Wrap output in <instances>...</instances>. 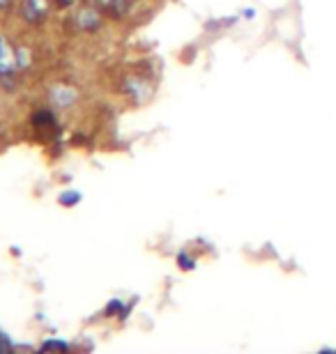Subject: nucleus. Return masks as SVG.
I'll use <instances>...</instances> for the list:
<instances>
[{"instance_id": "obj_8", "label": "nucleus", "mask_w": 336, "mask_h": 354, "mask_svg": "<svg viewBox=\"0 0 336 354\" xmlns=\"http://www.w3.org/2000/svg\"><path fill=\"white\" fill-rule=\"evenodd\" d=\"M58 203L62 205V207H74V205L81 203V194L78 191H62V194L58 196Z\"/></svg>"}, {"instance_id": "obj_3", "label": "nucleus", "mask_w": 336, "mask_h": 354, "mask_svg": "<svg viewBox=\"0 0 336 354\" xmlns=\"http://www.w3.org/2000/svg\"><path fill=\"white\" fill-rule=\"evenodd\" d=\"M74 24H78V28L85 30V32H95L104 24V12L99 10L95 3H92V5H83L81 10L76 12Z\"/></svg>"}, {"instance_id": "obj_2", "label": "nucleus", "mask_w": 336, "mask_h": 354, "mask_svg": "<svg viewBox=\"0 0 336 354\" xmlns=\"http://www.w3.org/2000/svg\"><path fill=\"white\" fill-rule=\"evenodd\" d=\"M48 12H51V0H24L21 3V17L28 26L44 24Z\"/></svg>"}, {"instance_id": "obj_11", "label": "nucleus", "mask_w": 336, "mask_h": 354, "mask_svg": "<svg viewBox=\"0 0 336 354\" xmlns=\"http://www.w3.org/2000/svg\"><path fill=\"white\" fill-rule=\"evenodd\" d=\"M177 260H180V267H182V269H191V267H194V260L187 258V256H184V253H182V256L177 258Z\"/></svg>"}, {"instance_id": "obj_7", "label": "nucleus", "mask_w": 336, "mask_h": 354, "mask_svg": "<svg viewBox=\"0 0 336 354\" xmlns=\"http://www.w3.org/2000/svg\"><path fill=\"white\" fill-rule=\"evenodd\" d=\"M17 58H19V69H21V72H26V69L33 65V60H30L33 58L30 46H24V44L17 46Z\"/></svg>"}, {"instance_id": "obj_10", "label": "nucleus", "mask_w": 336, "mask_h": 354, "mask_svg": "<svg viewBox=\"0 0 336 354\" xmlns=\"http://www.w3.org/2000/svg\"><path fill=\"white\" fill-rule=\"evenodd\" d=\"M12 350H17V345L10 341V336L5 331H0V352H12Z\"/></svg>"}, {"instance_id": "obj_13", "label": "nucleus", "mask_w": 336, "mask_h": 354, "mask_svg": "<svg viewBox=\"0 0 336 354\" xmlns=\"http://www.w3.org/2000/svg\"><path fill=\"white\" fill-rule=\"evenodd\" d=\"M12 3H14V0H0V12H7V10H10Z\"/></svg>"}, {"instance_id": "obj_6", "label": "nucleus", "mask_w": 336, "mask_h": 354, "mask_svg": "<svg viewBox=\"0 0 336 354\" xmlns=\"http://www.w3.org/2000/svg\"><path fill=\"white\" fill-rule=\"evenodd\" d=\"M123 90L136 99H145V95L150 92V90H145V79H141V76H125Z\"/></svg>"}, {"instance_id": "obj_1", "label": "nucleus", "mask_w": 336, "mask_h": 354, "mask_svg": "<svg viewBox=\"0 0 336 354\" xmlns=\"http://www.w3.org/2000/svg\"><path fill=\"white\" fill-rule=\"evenodd\" d=\"M17 72H19V58L17 48H14L5 37H0V86L7 90L17 88Z\"/></svg>"}, {"instance_id": "obj_9", "label": "nucleus", "mask_w": 336, "mask_h": 354, "mask_svg": "<svg viewBox=\"0 0 336 354\" xmlns=\"http://www.w3.org/2000/svg\"><path fill=\"white\" fill-rule=\"evenodd\" d=\"M39 350L42 352H48V350H60V352H65V350H69V343H65V341H44L39 345Z\"/></svg>"}, {"instance_id": "obj_4", "label": "nucleus", "mask_w": 336, "mask_h": 354, "mask_svg": "<svg viewBox=\"0 0 336 354\" xmlns=\"http://www.w3.org/2000/svg\"><path fill=\"white\" fill-rule=\"evenodd\" d=\"M48 102L55 109H71L78 102V92L71 86H67V83H53L48 88Z\"/></svg>"}, {"instance_id": "obj_14", "label": "nucleus", "mask_w": 336, "mask_h": 354, "mask_svg": "<svg viewBox=\"0 0 336 354\" xmlns=\"http://www.w3.org/2000/svg\"><path fill=\"white\" fill-rule=\"evenodd\" d=\"M0 124H3V118H0Z\"/></svg>"}, {"instance_id": "obj_12", "label": "nucleus", "mask_w": 336, "mask_h": 354, "mask_svg": "<svg viewBox=\"0 0 336 354\" xmlns=\"http://www.w3.org/2000/svg\"><path fill=\"white\" fill-rule=\"evenodd\" d=\"M76 0H55V5L60 7V10H67V7H74Z\"/></svg>"}, {"instance_id": "obj_5", "label": "nucleus", "mask_w": 336, "mask_h": 354, "mask_svg": "<svg viewBox=\"0 0 336 354\" xmlns=\"http://www.w3.org/2000/svg\"><path fill=\"white\" fill-rule=\"evenodd\" d=\"M30 122L35 127V131L37 133H53L58 131V120H55V113L51 109H39L33 113Z\"/></svg>"}]
</instances>
